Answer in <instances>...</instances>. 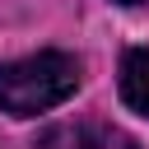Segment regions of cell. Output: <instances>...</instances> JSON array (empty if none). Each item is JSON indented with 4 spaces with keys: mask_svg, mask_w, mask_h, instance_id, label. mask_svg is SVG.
Segmentation results:
<instances>
[{
    "mask_svg": "<svg viewBox=\"0 0 149 149\" xmlns=\"http://www.w3.org/2000/svg\"><path fill=\"white\" fill-rule=\"evenodd\" d=\"M116 5H144V0H116Z\"/></svg>",
    "mask_w": 149,
    "mask_h": 149,
    "instance_id": "obj_3",
    "label": "cell"
},
{
    "mask_svg": "<svg viewBox=\"0 0 149 149\" xmlns=\"http://www.w3.org/2000/svg\"><path fill=\"white\" fill-rule=\"evenodd\" d=\"M121 102L140 116H149V47H130L121 56Z\"/></svg>",
    "mask_w": 149,
    "mask_h": 149,
    "instance_id": "obj_2",
    "label": "cell"
},
{
    "mask_svg": "<svg viewBox=\"0 0 149 149\" xmlns=\"http://www.w3.org/2000/svg\"><path fill=\"white\" fill-rule=\"evenodd\" d=\"M79 88V61L70 51H33L0 65V112L37 116L61 107Z\"/></svg>",
    "mask_w": 149,
    "mask_h": 149,
    "instance_id": "obj_1",
    "label": "cell"
}]
</instances>
